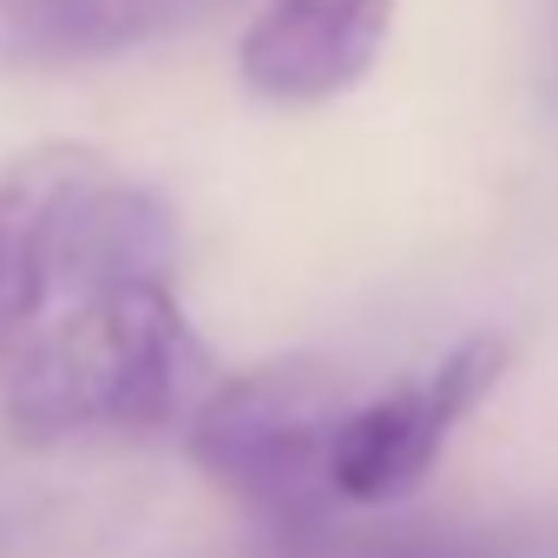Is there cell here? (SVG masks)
Wrapping results in <instances>:
<instances>
[{"label":"cell","mask_w":558,"mask_h":558,"mask_svg":"<svg viewBox=\"0 0 558 558\" xmlns=\"http://www.w3.org/2000/svg\"><path fill=\"white\" fill-rule=\"evenodd\" d=\"M204 388V342L191 336L171 276H119L73 290L0 368V427L27 447L73 434H151Z\"/></svg>","instance_id":"obj_1"},{"label":"cell","mask_w":558,"mask_h":558,"mask_svg":"<svg viewBox=\"0 0 558 558\" xmlns=\"http://www.w3.org/2000/svg\"><path fill=\"white\" fill-rule=\"evenodd\" d=\"M342 408H349V388L323 362H263V368L210 381L191 401L184 447L256 519L303 532L336 499L329 440H336Z\"/></svg>","instance_id":"obj_2"},{"label":"cell","mask_w":558,"mask_h":558,"mask_svg":"<svg viewBox=\"0 0 558 558\" xmlns=\"http://www.w3.org/2000/svg\"><path fill=\"white\" fill-rule=\"evenodd\" d=\"M506 362H512V342L493 336V329H473L427 375H414L408 388H395L381 401H362V408L349 401L342 421H336V440H329V493L349 499V506L408 499L434 473L453 427L499 388Z\"/></svg>","instance_id":"obj_3"},{"label":"cell","mask_w":558,"mask_h":558,"mask_svg":"<svg viewBox=\"0 0 558 558\" xmlns=\"http://www.w3.org/2000/svg\"><path fill=\"white\" fill-rule=\"evenodd\" d=\"M99 165L93 145H34L0 171V368L66 296L73 204Z\"/></svg>","instance_id":"obj_4"},{"label":"cell","mask_w":558,"mask_h":558,"mask_svg":"<svg viewBox=\"0 0 558 558\" xmlns=\"http://www.w3.org/2000/svg\"><path fill=\"white\" fill-rule=\"evenodd\" d=\"M395 27V0H263L236 40V73L263 106H329L355 93Z\"/></svg>","instance_id":"obj_5"},{"label":"cell","mask_w":558,"mask_h":558,"mask_svg":"<svg viewBox=\"0 0 558 558\" xmlns=\"http://www.w3.org/2000/svg\"><path fill=\"white\" fill-rule=\"evenodd\" d=\"M223 0H0V47L27 66H80L132 53Z\"/></svg>","instance_id":"obj_6"}]
</instances>
